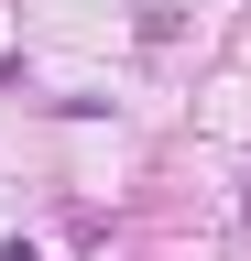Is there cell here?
<instances>
[{"label": "cell", "mask_w": 251, "mask_h": 261, "mask_svg": "<svg viewBox=\"0 0 251 261\" xmlns=\"http://www.w3.org/2000/svg\"><path fill=\"white\" fill-rule=\"evenodd\" d=\"M0 261H44V250H33V240H0Z\"/></svg>", "instance_id": "cell-1"}]
</instances>
